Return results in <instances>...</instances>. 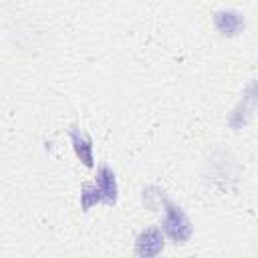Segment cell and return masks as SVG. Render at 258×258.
I'll return each instance as SVG.
<instances>
[{
	"label": "cell",
	"instance_id": "1",
	"mask_svg": "<svg viewBox=\"0 0 258 258\" xmlns=\"http://www.w3.org/2000/svg\"><path fill=\"white\" fill-rule=\"evenodd\" d=\"M163 208H165V218L161 222L163 234L169 240H173L175 244L177 242L181 244V242L189 240V236H191V224H189L185 212L179 206H175V204H171L167 200H163Z\"/></svg>",
	"mask_w": 258,
	"mask_h": 258
},
{
	"label": "cell",
	"instance_id": "2",
	"mask_svg": "<svg viewBox=\"0 0 258 258\" xmlns=\"http://www.w3.org/2000/svg\"><path fill=\"white\" fill-rule=\"evenodd\" d=\"M163 250V232L157 226L143 230L135 242V252L139 256H157Z\"/></svg>",
	"mask_w": 258,
	"mask_h": 258
},
{
	"label": "cell",
	"instance_id": "3",
	"mask_svg": "<svg viewBox=\"0 0 258 258\" xmlns=\"http://www.w3.org/2000/svg\"><path fill=\"white\" fill-rule=\"evenodd\" d=\"M95 183H97L105 204H115L117 202V179H115V173H113L111 167H107V165L99 167Z\"/></svg>",
	"mask_w": 258,
	"mask_h": 258
},
{
	"label": "cell",
	"instance_id": "4",
	"mask_svg": "<svg viewBox=\"0 0 258 258\" xmlns=\"http://www.w3.org/2000/svg\"><path fill=\"white\" fill-rule=\"evenodd\" d=\"M218 30L222 34H228V36H234L242 30L244 26V18L240 12H234V10H226V12H218L216 18H214Z\"/></svg>",
	"mask_w": 258,
	"mask_h": 258
},
{
	"label": "cell",
	"instance_id": "5",
	"mask_svg": "<svg viewBox=\"0 0 258 258\" xmlns=\"http://www.w3.org/2000/svg\"><path fill=\"white\" fill-rule=\"evenodd\" d=\"M71 139H73V147H75V153L77 157L87 165L91 167L93 165V145H91V139L83 133H79L77 129L71 131Z\"/></svg>",
	"mask_w": 258,
	"mask_h": 258
},
{
	"label": "cell",
	"instance_id": "6",
	"mask_svg": "<svg viewBox=\"0 0 258 258\" xmlns=\"http://www.w3.org/2000/svg\"><path fill=\"white\" fill-rule=\"evenodd\" d=\"M99 202H103V196H101L97 183L83 185V189H81V206H83V210H89L91 206H95Z\"/></svg>",
	"mask_w": 258,
	"mask_h": 258
}]
</instances>
